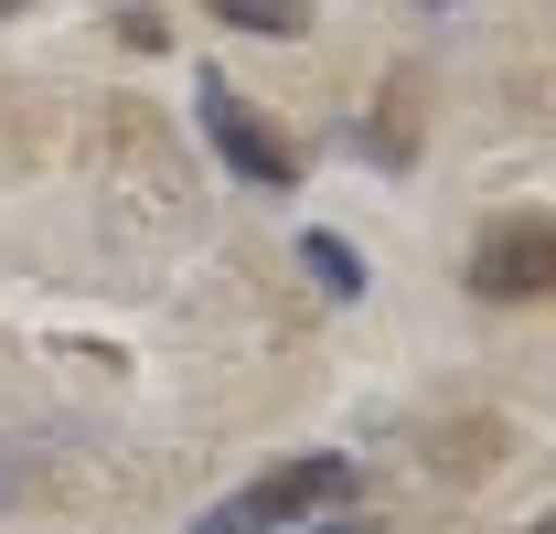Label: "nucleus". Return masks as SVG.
<instances>
[{"label":"nucleus","mask_w":556,"mask_h":534,"mask_svg":"<svg viewBox=\"0 0 556 534\" xmlns=\"http://www.w3.org/2000/svg\"><path fill=\"white\" fill-rule=\"evenodd\" d=\"M343 503H353V460L311 449V460H278V470H257L247 492H225V503L204 513V534H289V524L343 513Z\"/></svg>","instance_id":"f257e3e1"},{"label":"nucleus","mask_w":556,"mask_h":534,"mask_svg":"<svg viewBox=\"0 0 556 534\" xmlns=\"http://www.w3.org/2000/svg\"><path fill=\"white\" fill-rule=\"evenodd\" d=\"M471 289L482 300H556V214H503L471 236Z\"/></svg>","instance_id":"f03ea898"},{"label":"nucleus","mask_w":556,"mask_h":534,"mask_svg":"<svg viewBox=\"0 0 556 534\" xmlns=\"http://www.w3.org/2000/svg\"><path fill=\"white\" fill-rule=\"evenodd\" d=\"M204 139L225 150V171H236V182H257V193H289V182H300V150H289L268 118H247L225 75H204Z\"/></svg>","instance_id":"7ed1b4c3"},{"label":"nucleus","mask_w":556,"mask_h":534,"mask_svg":"<svg viewBox=\"0 0 556 534\" xmlns=\"http://www.w3.org/2000/svg\"><path fill=\"white\" fill-rule=\"evenodd\" d=\"M214 22H236V33H268V43H289V33H311V0H204Z\"/></svg>","instance_id":"20e7f679"},{"label":"nucleus","mask_w":556,"mask_h":534,"mask_svg":"<svg viewBox=\"0 0 556 534\" xmlns=\"http://www.w3.org/2000/svg\"><path fill=\"white\" fill-rule=\"evenodd\" d=\"M300 267H311L332 300H353V289H364V257H353L343 236H300Z\"/></svg>","instance_id":"39448f33"},{"label":"nucleus","mask_w":556,"mask_h":534,"mask_svg":"<svg viewBox=\"0 0 556 534\" xmlns=\"http://www.w3.org/2000/svg\"><path fill=\"white\" fill-rule=\"evenodd\" d=\"M375 150H386V161H407V150H417V86H407V75L386 86V118H375Z\"/></svg>","instance_id":"423d86ee"},{"label":"nucleus","mask_w":556,"mask_h":534,"mask_svg":"<svg viewBox=\"0 0 556 534\" xmlns=\"http://www.w3.org/2000/svg\"><path fill=\"white\" fill-rule=\"evenodd\" d=\"M300 534H375V524H332V513H321V524H300Z\"/></svg>","instance_id":"0eeeda50"},{"label":"nucleus","mask_w":556,"mask_h":534,"mask_svg":"<svg viewBox=\"0 0 556 534\" xmlns=\"http://www.w3.org/2000/svg\"><path fill=\"white\" fill-rule=\"evenodd\" d=\"M11 492H22V470H11V460H0V503H11Z\"/></svg>","instance_id":"6e6552de"},{"label":"nucleus","mask_w":556,"mask_h":534,"mask_svg":"<svg viewBox=\"0 0 556 534\" xmlns=\"http://www.w3.org/2000/svg\"><path fill=\"white\" fill-rule=\"evenodd\" d=\"M535 534H556V513H546V524H535Z\"/></svg>","instance_id":"1a4fd4ad"},{"label":"nucleus","mask_w":556,"mask_h":534,"mask_svg":"<svg viewBox=\"0 0 556 534\" xmlns=\"http://www.w3.org/2000/svg\"><path fill=\"white\" fill-rule=\"evenodd\" d=\"M0 11H22V0H0Z\"/></svg>","instance_id":"9d476101"}]
</instances>
